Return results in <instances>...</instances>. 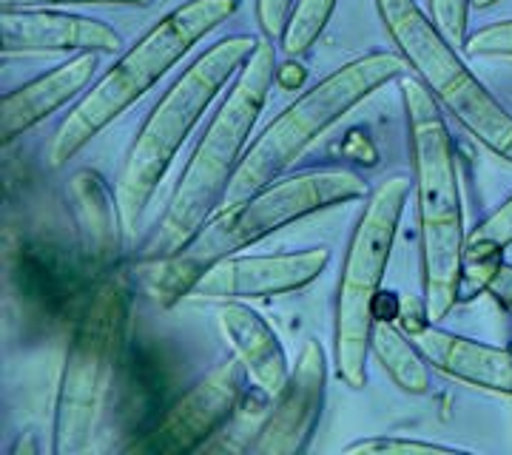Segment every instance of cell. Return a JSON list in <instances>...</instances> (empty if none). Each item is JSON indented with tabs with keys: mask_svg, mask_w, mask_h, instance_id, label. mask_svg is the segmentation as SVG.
<instances>
[{
	"mask_svg": "<svg viewBox=\"0 0 512 455\" xmlns=\"http://www.w3.org/2000/svg\"><path fill=\"white\" fill-rule=\"evenodd\" d=\"M402 103L419 214L421 310L430 322H441L461 302L467 273L458 157L444 111L419 77L404 80Z\"/></svg>",
	"mask_w": 512,
	"mask_h": 455,
	"instance_id": "obj_1",
	"label": "cell"
},
{
	"mask_svg": "<svg viewBox=\"0 0 512 455\" xmlns=\"http://www.w3.org/2000/svg\"><path fill=\"white\" fill-rule=\"evenodd\" d=\"M276 77L279 66L274 40L265 37L239 69L220 109L202 131L165 214L143 245V262H163L180 254L202 225L217 214L248 151L256 120L268 103Z\"/></svg>",
	"mask_w": 512,
	"mask_h": 455,
	"instance_id": "obj_2",
	"label": "cell"
},
{
	"mask_svg": "<svg viewBox=\"0 0 512 455\" xmlns=\"http://www.w3.org/2000/svg\"><path fill=\"white\" fill-rule=\"evenodd\" d=\"M239 6L242 0H185L157 20L63 117L49 140V165L63 168L74 160L100 131L146 97L202 37L234 18Z\"/></svg>",
	"mask_w": 512,
	"mask_h": 455,
	"instance_id": "obj_3",
	"label": "cell"
},
{
	"mask_svg": "<svg viewBox=\"0 0 512 455\" xmlns=\"http://www.w3.org/2000/svg\"><path fill=\"white\" fill-rule=\"evenodd\" d=\"M256 46L259 40L251 35L222 37L214 46H208L188 69H183V74L154 103L114 182L117 208L123 219V239L128 245L137 239L148 202L154 200L183 143L191 137L208 106L220 97V91L234 83V77L248 63V57L254 55Z\"/></svg>",
	"mask_w": 512,
	"mask_h": 455,
	"instance_id": "obj_4",
	"label": "cell"
},
{
	"mask_svg": "<svg viewBox=\"0 0 512 455\" xmlns=\"http://www.w3.org/2000/svg\"><path fill=\"white\" fill-rule=\"evenodd\" d=\"M365 197L367 182L356 171L311 168V171L288 174V177L282 174L279 180L268 182L251 197L234 205H222V211H217L202 225L180 254L160 262L165 273L160 279L163 302L168 305L185 296L191 282L225 256L251 248L254 242H262L291 222L345 205V202L365 200Z\"/></svg>",
	"mask_w": 512,
	"mask_h": 455,
	"instance_id": "obj_5",
	"label": "cell"
},
{
	"mask_svg": "<svg viewBox=\"0 0 512 455\" xmlns=\"http://www.w3.org/2000/svg\"><path fill=\"white\" fill-rule=\"evenodd\" d=\"M407 72L410 66L399 52L382 49L356 57L342 69L322 77L319 83H313L311 89L302 91L256 134L228 185L222 205H234L265 188L268 182L279 180L328 128L345 120L367 97H373L376 91Z\"/></svg>",
	"mask_w": 512,
	"mask_h": 455,
	"instance_id": "obj_6",
	"label": "cell"
},
{
	"mask_svg": "<svg viewBox=\"0 0 512 455\" xmlns=\"http://www.w3.org/2000/svg\"><path fill=\"white\" fill-rule=\"evenodd\" d=\"M410 194V180L390 177L367 194L342 259L333 302V364L342 382L362 390L367 382L370 336L379 319L382 279Z\"/></svg>",
	"mask_w": 512,
	"mask_h": 455,
	"instance_id": "obj_7",
	"label": "cell"
},
{
	"mask_svg": "<svg viewBox=\"0 0 512 455\" xmlns=\"http://www.w3.org/2000/svg\"><path fill=\"white\" fill-rule=\"evenodd\" d=\"M376 12L390 43L407 60L413 77L436 97L441 111L498 160L512 165V114L467 69L433 18L421 12L416 0H376Z\"/></svg>",
	"mask_w": 512,
	"mask_h": 455,
	"instance_id": "obj_8",
	"label": "cell"
},
{
	"mask_svg": "<svg viewBox=\"0 0 512 455\" xmlns=\"http://www.w3.org/2000/svg\"><path fill=\"white\" fill-rule=\"evenodd\" d=\"M128 299L123 285L106 282L92 293L66 347L57 384L52 453H83L103 419L114 364L123 347Z\"/></svg>",
	"mask_w": 512,
	"mask_h": 455,
	"instance_id": "obj_9",
	"label": "cell"
},
{
	"mask_svg": "<svg viewBox=\"0 0 512 455\" xmlns=\"http://www.w3.org/2000/svg\"><path fill=\"white\" fill-rule=\"evenodd\" d=\"M248 373L239 359H225L194 382L160 421L128 450L134 453H194L237 413Z\"/></svg>",
	"mask_w": 512,
	"mask_h": 455,
	"instance_id": "obj_10",
	"label": "cell"
},
{
	"mask_svg": "<svg viewBox=\"0 0 512 455\" xmlns=\"http://www.w3.org/2000/svg\"><path fill=\"white\" fill-rule=\"evenodd\" d=\"M330 265L328 248H305L268 256H225L191 282L185 296L245 302L308 288Z\"/></svg>",
	"mask_w": 512,
	"mask_h": 455,
	"instance_id": "obj_11",
	"label": "cell"
},
{
	"mask_svg": "<svg viewBox=\"0 0 512 455\" xmlns=\"http://www.w3.org/2000/svg\"><path fill=\"white\" fill-rule=\"evenodd\" d=\"M328 384V356L316 339H308L299 350L293 373L285 390L274 399V410L254 441H248V453L256 455H296L311 447V438L322 419Z\"/></svg>",
	"mask_w": 512,
	"mask_h": 455,
	"instance_id": "obj_12",
	"label": "cell"
},
{
	"mask_svg": "<svg viewBox=\"0 0 512 455\" xmlns=\"http://www.w3.org/2000/svg\"><path fill=\"white\" fill-rule=\"evenodd\" d=\"M3 57L15 55H114L123 37L109 23L60 9H0Z\"/></svg>",
	"mask_w": 512,
	"mask_h": 455,
	"instance_id": "obj_13",
	"label": "cell"
},
{
	"mask_svg": "<svg viewBox=\"0 0 512 455\" xmlns=\"http://www.w3.org/2000/svg\"><path fill=\"white\" fill-rule=\"evenodd\" d=\"M402 328L421 347L433 370L444 373L447 379H456L487 393L512 396V350L450 333L439 328V322H430L427 316H421L413 325L404 319Z\"/></svg>",
	"mask_w": 512,
	"mask_h": 455,
	"instance_id": "obj_14",
	"label": "cell"
},
{
	"mask_svg": "<svg viewBox=\"0 0 512 455\" xmlns=\"http://www.w3.org/2000/svg\"><path fill=\"white\" fill-rule=\"evenodd\" d=\"M100 57L103 55H97V52L72 55L66 63L55 66L52 72L40 74L32 83H23L20 89L9 91L0 103L3 143L6 146L15 143L20 134L49 120L57 109L69 106L77 97H83L100 69Z\"/></svg>",
	"mask_w": 512,
	"mask_h": 455,
	"instance_id": "obj_15",
	"label": "cell"
},
{
	"mask_svg": "<svg viewBox=\"0 0 512 455\" xmlns=\"http://www.w3.org/2000/svg\"><path fill=\"white\" fill-rule=\"evenodd\" d=\"M217 322L228 347L245 367L248 379L259 387L265 399L274 401L293 373V364L288 362V353L276 330L245 302H222Z\"/></svg>",
	"mask_w": 512,
	"mask_h": 455,
	"instance_id": "obj_16",
	"label": "cell"
},
{
	"mask_svg": "<svg viewBox=\"0 0 512 455\" xmlns=\"http://www.w3.org/2000/svg\"><path fill=\"white\" fill-rule=\"evenodd\" d=\"M69 202H72L74 222L86 259L94 265H106L117 254L123 237V219L117 208V194L97 171H77L69 180Z\"/></svg>",
	"mask_w": 512,
	"mask_h": 455,
	"instance_id": "obj_17",
	"label": "cell"
},
{
	"mask_svg": "<svg viewBox=\"0 0 512 455\" xmlns=\"http://www.w3.org/2000/svg\"><path fill=\"white\" fill-rule=\"evenodd\" d=\"M370 353L382 364L384 373L396 382L399 390L410 396H424L430 390V367L421 347L407 336V330L396 328L387 316H379L370 336Z\"/></svg>",
	"mask_w": 512,
	"mask_h": 455,
	"instance_id": "obj_18",
	"label": "cell"
},
{
	"mask_svg": "<svg viewBox=\"0 0 512 455\" xmlns=\"http://www.w3.org/2000/svg\"><path fill=\"white\" fill-rule=\"evenodd\" d=\"M512 245V194L495 208L487 219H481L476 228L467 234V273L464 285L484 288V279L493 273V268L501 262V254ZM464 293V291H461Z\"/></svg>",
	"mask_w": 512,
	"mask_h": 455,
	"instance_id": "obj_19",
	"label": "cell"
},
{
	"mask_svg": "<svg viewBox=\"0 0 512 455\" xmlns=\"http://www.w3.org/2000/svg\"><path fill=\"white\" fill-rule=\"evenodd\" d=\"M336 3L339 0H296L291 15H288V23L282 29V37H279L282 52L288 57L308 55L333 18Z\"/></svg>",
	"mask_w": 512,
	"mask_h": 455,
	"instance_id": "obj_20",
	"label": "cell"
},
{
	"mask_svg": "<svg viewBox=\"0 0 512 455\" xmlns=\"http://www.w3.org/2000/svg\"><path fill=\"white\" fill-rule=\"evenodd\" d=\"M470 0H430V18L439 26V32L456 49L467 46V23H470Z\"/></svg>",
	"mask_w": 512,
	"mask_h": 455,
	"instance_id": "obj_21",
	"label": "cell"
},
{
	"mask_svg": "<svg viewBox=\"0 0 512 455\" xmlns=\"http://www.w3.org/2000/svg\"><path fill=\"white\" fill-rule=\"evenodd\" d=\"M345 453H458L456 447H447L439 441H419V438H402V436H376L353 441L345 447Z\"/></svg>",
	"mask_w": 512,
	"mask_h": 455,
	"instance_id": "obj_22",
	"label": "cell"
},
{
	"mask_svg": "<svg viewBox=\"0 0 512 455\" xmlns=\"http://www.w3.org/2000/svg\"><path fill=\"white\" fill-rule=\"evenodd\" d=\"M464 52L470 57H504V60H512V20H498V23L478 29L476 35L467 37Z\"/></svg>",
	"mask_w": 512,
	"mask_h": 455,
	"instance_id": "obj_23",
	"label": "cell"
},
{
	"mask_svg": "<svg viewBox=\"0 0 512 455\" xmlns=\"http://www.w3.org/2000/svg\"><path fill=\"white\" fill-rule=\"evenodd\" d=\"M293 3L296 0H256V23H259L262 37H268V40L282 37Z\"/></svg>",
	"mask_w": 512,
	"mask_h": 455,
	"instance_id": "obj_24",
	"label": "cell"
},
{
	"mask_svg": "<svg viewBox=\"0 0 512 455\" xmlns=\"http://www.w3.org/2000/svg\"><path fill=\"white\" fill-rule=\"evenodd\" d=\"M154 0H0V9H57V6H123L146 9Z\"/></svg>",
	"mask_w": 512,
	"mask_h": 455,
	"instance_id": "obj_25",
	"label": "cell"
},
{
	"mask_svg": "<svg viewBox=\"0 0 512 455\" xmlns=\"http://www.w3.org/2000/svg\"><path fill=\"white\" fill-rule=\"evenodd\" d=\"M484 291H490L504 305L507 310H512V265L510 262H498L493 268V273L484 279Z\"/></svg>",
	"mask_w": 512,
	"mask_h": 455,
	"instance_id": "obj_26",
	"label": "cell"
},
{
	"mask_svg": "<svg viewBox=\"0 0 512 455\" xmlns=\"http://www.w3.org/2000/svg\"><path fill=\"white\" fill-rule=\"evenodd\" d=\"M470 3H473V9L484 12V9H493L495 3H501V0H470Z\"/></svg>",
	"mask_w": 512,
	"mask_h": 455,
	"instance_id": "obj_27",
	"label": "cell"
}]
</instances>
